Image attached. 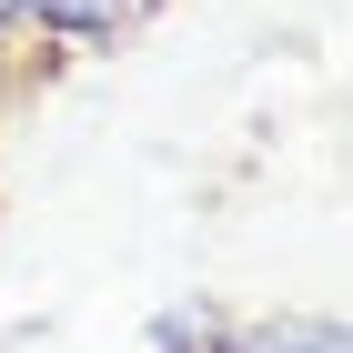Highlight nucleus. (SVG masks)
Wrapping results in <instances>:
<instances>
[{
  "instance_id": "nucleus-1",
  "label": "nucleus",
  "mask_w": 353,
  "mask_h": 353,
  "mask_svg": "<svg viewBox=\"0 0 353 353\" xmlns=\"http://www.w3.org/2000/svg\"><path fill=\"white\" fill-rule=\"evenodd\" d=\"M152 353H243V323H232L222 303L182 293V303H162V313H152Z\"/></svg>"
},
{
  "instance_id": "nucleus-2",
  "label": "nucleus",
  "mask_w": 353,
  "mask_h": 353,
  "mask_svg": "<svg viewBox=\"0 0 353 353\" xmlns=\"http://www.w3.org/2000/svg\"><path fill=\"white\" fill-rule=\"evenodd\" d=\"M152 0H10V21L51 30V41H111L121 21H141Z\"/></svg>"
},
{
  "instance_id": "nucleus-3",
  "label": "nucleus",
  "mask_w": 353,
  "mask_h": 353,
  "mask_svg": "<svg viewBox=\"0 0 353 353\" xmlns=\"http://www.w3.org/2000/svg\"><path fill=\"white\" fill-rule=\"evenodd\" d=\"M0 21H10V0H0Z\"/></svg>"
}]
</instances>
